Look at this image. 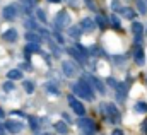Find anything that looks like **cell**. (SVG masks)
<instances>
[{
    "mask_svg": "<svg viewBox=\"0 0 147 135\" xmlns=\"http://www.w3.org/2000/svg\"><path fill=\"white\" fill-rule=\"evenodd\" d=\"M146 29H147V26H146Z\"/></svg>",
    "mask_w": 147,
    "mask_h": 135,
    "instance_id": "cell-39",
    "label": "cell"
},
{
    "mask_svg": "<svg viewBox=\"0 0 147 135\" xmlns=\"http://www.w3.org/2000/svg\"><path fill=\"white\" fill-rule=\"evenodd\" d=\"M69 33H70L72 38H79L80 33H82V28H70V29H69Z\"/></svg>",
    "mask_w": 147,
    "mask_h": 135,
    "instance_id": "cell-24",
    "label": "cell"
},
{
    "mask_svg": "<svg viewBox=\"0 0 147 135\" xmlns=\"http://www.w3.org/2000/svg\"><path fill=\"white\" fill-rule=\"evenodd\" d=\"M43 135H50V134H43Z\"/></svg>",
    "mask_w": 147,
    "mask_h": 135,
    "instance_id": "cell-38",
    "label": "cell"
},
{
    "mask_svg": "<svg viewBox=\"0 0 147 135\" xmlns=\"http://www.w3.org/2000/svg\"><path fill=\"white\" fill-rule=\"evenodd\" d=\"M2 87H3V91H14V87H16V86H14V84L10 82V79H9L7 82H3V86H2Z\"/></svg>",
    "mask_w": 147,
    "mask_h": 135,
    "instance_id": "cell-27",
    "label": "cell"
},
{
    "mask_svg": "<svg viewBox=\"0 0 147 135\" xmlns=\"http://www.w3.org/2000/svg\"><path fill=\"white\" fill-rule=\"evenodd\" d=\"M86 3H87V7H89L91 10H96V5L92 3V0H86Z\"/></svg>",
    "mask_w": 147,
    "mask_h": 135,
    "instance_id": "cell-32",
    "label": "cell"
},
{
    "mask_svg": "<svg viewBox=\"0 0 147 135\" xmlns=\"http://www.w3.org/2000/svg\"><path fill=\"white\" fill-rule=\"evenodd\" d=\"M108 84H110L111 87L115 89V86H116V80H115V79H111V77H110V79H108Z\"/></svg>",
    "mask_w": 147,
    "mask_h": 135,
    "instance_id": "cell-33",
    "label": "cell"
},
{
    "mask_svg": "<svg viewBox=\"0 0 147 135\" xmlns=\"http://www.w3.org/2000/svg\"><path fill=\"white\" fill-rule=\"evenodd\" d=\"M26 26H28V28H31V29H39V28L36 26V22H34V21H31V19H29V21H26Z\"/></svg>",
    "mask_w": 147,
    "mask_h": 135,
    "instance_id": "cell-31",
    "label": "cell"
},
{
    "mask_svg": "<svg viewBox=\"0 0 147 135\" xmlns=\"http://www.w3.org/2000/svg\"><path fill=\"white\" fill-rule=\"evenodd\" d=\"M69 24H70V16H69V12L62 10V12H58V14L55 16V26H57L58 29L67 28Z\"/></svg>",
    "mask_w": 147,
    "mask_h": 135,
    "instance_id": "cell-5",
    "label": "cell"
},
{
    "mask_svg": "<svg viewBox=\"0 0 147 135\" xmlns=\"http://www.w3.org/2000/svg\"><path fill=\"white\" fill-rule=\"evenodd\" d=\"M26 39H28V43H41V36L36 31H28L26 33Z\"/></svg>",
    "mask_w": 147,
    "mask_h": 135,
    "instance_id": "cell-14",
    "label": "cell"
},
{
    "mask_svg": "<svg viewBox=\"0 0 147 135\" xmlns=\"http://www.w3.org/2000/svg\"><path fill=\"white\" fill-rule=\"evenodd\" d=\"M29 122H31V130H38V127H39V125H38L36 118H33V116H31V118H29Z\"/></svg>",
    "mask_w": 147,
    "mask_h": 135,
    "instance_id": "cell-30",
    "label": "cell"
},
{
    "mask_svg": "<svg viewBox=\"0 0 147 135\" xmlns=\"http://www.w3.org/2000/svg\"><path fill=\"white\" fill-rule=\"evenodd\" d=\"M111 135H123V132H121L120 128H115V130L111 132Z\"/></svg>",
    "mask_w": 147,
    "mask_h": 135,
    "instance_id": "cell-34",
    "label": "cell"
},
{
    "mask_svg": "<svg viewBox=\"0 0 147 135\" xmlns=\"http://www.w3.org/2000/svg\"><path fill=\"white\" fill-rule=\"evenodd\" d=\"M137 5H139V10H140L142 14H146V12H147V5H146V2H144V0H139V2H137Z\"/></svg>",
    "mask_w": 147,
    "mask_h": 135,
    "instance_id": "cell-28",
    "label": "cell"
},
{
    "mask_svg": "<svg viewBox=\"0 0 147 135\" xmlns=\"http://www.w3.org/2000/svg\"><path fill=\"white\" fill-rule=\"evenodd\" d=\"M53 127H55V130H57L58 134H62V135L69 134V127H67V125H65L63 122H57V123H55Z\"/></svg>",
    "mask_w": 147,
    "mask_h": 135,
    "instance_id": "cell-17",
    "label": "cell"
},
{
    "mask_svg": "<svg viewBox=\"0 0 147 135\" xmlns=\"http://www.w3.org/2000/svg\"><path fill=\"white\" fill-rule=\"evenodd\" d=\"M3 116H5V113H3V109L0 108V118H3Z\"/></svg>",
    "mask_w": 147,
    "mask_h": 135,
    "instance_id": "cell-37",
    "label": "cell"
},
{
    "mask_svg": "<svg viewBox=\"0 0 147 135\" xmlns=\"http://www.w3.org/2000/svg\"><path fill=\"white\" fill-rule=\"evenodd\" d=\"M2 38H3L7 43H14V41L17 39V31H16V29H7L5 33L2 34Z\"/></svg>",
    "mask_w": 147,
    "mask_h": 135,
    "instance_id": "cell-13",
    "label": "cell"
},
{
    "mask_svg": "<svg viewBox=\"0 0 147 135\" xmlns=\"http://www.w3.org/2000/svg\"><path fill=\"white\" fill-rule=\"evenodd\" d=\"M70 89H72L74 94L79 96V98H84V99H87V101H92V99H94L92 87H91V84H89V80H87L86 77H84L82 80H79V82L72 84Z\"/></svg>",
    "mask_w": 147,
    "mask_h": 135,
    "instance_id": "cell-1",
    "label": "cell"
},
{
    "mask_svg": "<svg viewBox=\"0 0 147 135\" xmlns=\"http://www.w3.org/2000/svg\"><path fill=\"white\" fill-rule=\"evenodd\" d=\"M115 91H116V98H118V101H120V103L125 101V98H127V87H125L123 84L116 82V86H115Z\"/></svg>",
    "mask_w": 147,
    "mask_h": 135,
    "instance_id": "cell-10",
    "label": "cell"
},
{
    "mask_svg": "<svg viewBox=\"0 0 147 135\" xmlns=\"http://www.w3.org/2000/svg\"><path fill=\"white\" fill-rule=\"evenodd\" d=\"M110 22L116 28V29H118V31H121V26H120V19H118V16H115V14H113V16L110 17Z\"/></svg>",
    "mask_w": 147,
    "mask_h": 135,
    "instance_id": "cell-22",
    "label": "cell"
},
{
    "mask_svg": "<svg viewBox=\"0 0 147 135\" xmlns=\"http://www.w3.org/2000/svg\"><path fill=\"white\" fill-rule=\"evenodd\" d=\"M135 63L137 65H144L146 63V53H144V50H137L135 51Z\"/></svg>",
    "mask_w": 147,
    "mask_h": 135,
    "instance_id": "cell-16",
    "label": "cell"
},
{
    "mask_svg": "<svg viewBox=\"0 0 147 135\" xmlns=\"http://www.w3.org/2000/svg\"><path fill=\"white\" fill-rule=\"evenodd\" d=\"M77 125H79L80 132L84 135H94L96 134V123H94L91 118H80V120L77 122Z\"/></svg>",
    "mask_w": 147,
    "mask_h": 135,
    "instance_id": "cell-2",
    "label": "cell"
},
{
    "mask_svg": "<svg viewBox=\"0 0 147 135\" xmlns=\"http://www.w3.org/2000/svg\"><path fill=\"white\" fill-rule=\"evenodd\" d=\"M12 113H14V115H19V116H24V113H22V111H12Z\"/></svg>",
    "mask_w": 147,
    "mask_h": 135,
    "instance_id": "cell-35",
    "label": "cell"
},
{
    "mask_svg": "<svg viewBox=\"0 0 147 135\" xmlns=\"http://www.w3.org/2000/svg\"><path fill=\"white\" fill-rule=\"evenodd\" d=\"M7 77H9L10 80H19V79H22V72L17 70V68H12V70L7 72Z\"/></svg>",
    "mask_w": 147,
    "mask_h": 135,
    "instance_id": "cell-15",
    "label": "cell"
},
{
    "mask_svg": "<svg viewBox=\"0 0 147 135\" xmlns=\"http://www.w3.org/2000/svg\"><path fill=\"white\" fill-rule=\"evenodd\" d=\"M46 91H50V92H53V94H58V92H60V89H58V87H55L51 82H48V84H46Z\"/></svg>",
    "mask_w": 147,
    "mask_h": 135,
    "instance_id": "cell-26",
    "label": "cell"
},
{
    "mask_svg": "<svg viewBox=\"0 0 147 135\" xmlns=\"http://www.w3.org/2000/svg\"><path fill=\"white\" fill-rule=\"evenodd\" d=\"M134 109H135V113H147V104L142 101H139V103H135Z\"/></svg>",
    "mask_w": 147,
    "mask_h": 135,
    "instance_id": "cell-20",
    "label": "cell"
},
{
    "mask_svg": "<svg viewBox=\"0 0 147 135\" xmlns=\"http://www.w3.org/2000/svg\"><path fill=\"white\" fill-rule=\"evenodd\" d=\"M84 77H86V79L91 82V86H94V87H96V89H98L101 94H105V92H106V89H105V84H103L99 79H96V77H94V75H91V74H86Z\"/></svg>",
    "mask_w": 147,
    "mask_h": 135,
    "instance_id": "cell-8",
    "label": "cell"
},
{
    "mask_svg": "<svg viewBox=\"0 0 147 135\" xmlns=\"http://www.w3.org/2000/svg\"><path fill=\"white\" fill-rule=\"evenodd\" d=\"M36 16H38V19H39L41 22H46V16H45V12H43L41 9H38L36 10Z\"/></svg>",
    "mask_w": 147,
    "mask_h": 135,
    "instance_id": "cell-29",
    "label": "cell"
},
{
    "mask_svg": "<svg viewBox=\"0 0 147 135\" xmlns=\"http://www.w3.org/2000/svg\"><path fill=\"white\" fill-rule=\"evenodd\" d=\"M26 51H33V53H38L39 51V43H29L26 46Z\"/></svg>",
    "mask_w": 147,
    "mask_h": 135,
    "instance_id": "cell-23",
    "label": "cell"
},
{
    "mask_svg": "<svg viewBox=\"0 0 147 135\" xmlns=\"http://www.w3.org/2000/svg\"><path fill=\"white\" fill-rule=\"evenodd\" d=\"M16 16H17L16 5H7V7H3V19H5V21H12Z\"/></svg>",
    "mask_w": 147,
    "mask_h": 135,
    "instance_id": "cell-9",
    "label": "cell"
},
{
    "mask_svg": "<svg viewBox=\"0 0 147 135\" xmlns=\"http://www.w3.org/2000/svg\"><path fill=\"white\" fill-rule=\"evenodd\" d=\"M80 28H82V31H87V33H91V31H94L96 29V22L92 21V19H82L80 21Z\"/></svg>",
    "mask_w": 147,
    "mask_h": 135,
    "instance_id": "cell-11",
    "label": "cell"
},
{
    "mask_svg": "<svg viewBox=\"0 0 147 135\" xmlns=\"http://www.w3.org/2000/svg\"><path fill=\"white\" fill-rule=\"evenodd\" d=\"M132 31H134V34H135V36H140V34H142V31H144L142 22H134V24H132Z\"/></svg>",
    "mask_w": 147,
    "mask_h": 135,
    "instance_id": "cell-18",
    "label": "cell"
},
{
    "mask_svg": "<svg viewBox=\"0 0 147 135\" xmlns=\"http://www.w3.org/2000/svg\"><path fill=\"white\" fill-rule=\"evenodd\" d=\"M67 51H69V55H72L79 63H84V62H86V55H84V53H80L77 46H75V48H69Z\"/></svg>",
    "mask_w": 147,
    "mask_h": 135,
    "instance_id": "cell-12",
    "label": "cell"
},
{
    "mask_svg": "<svg viewBox=\"0 0 147 135\" xmlns=\"http://www.w3.org/2000/svg\"><path fill=\"white\" fill-rule=\"evenodd\" d=\"M22 128H24V125L17 120H7L5 122V130L10 132V134H19Z\"/></svg>",
    "mask_w": 147,
    "mask_h": 135,
    "instance_id": "cell-7",
    "label": "cell"
},
{
    "mask_svg": "<svg viewBox=\"0 0 147 135\" xmlns=\"http://www.w3.org/2000/svg\"><path fill=\"white\" fill-rule=\"evenodd\" d=\"M62 70H63V75L65 77H75V75H79V65L77 63H74L72 60H65L63 63H62Z\"/></svg>",
    "mask_w": 147,
    "mask_h": 135,
    "instance_id": "cell-3",
    "label": "cell"
},
{
    "mask_svg": "<svg viewBox=\"0 0 147 135\" xmlns=\"http://www.w3.org/2000/svg\"><path fill=\"white\" fill-rule=\"evenodd\" d=\"M24 89H26V92L31 94V92L34 91V84H33L31 80H24Z\"/></svg>",
    "mask_w": 147,
    "mask_h": 135,
    "instance_id": "cell-25",
    "label": "cell"
},
{
    "mask_svg": "<svg viewBox=\"0 0 147 135\" xmlns=\"http://www.w3.org/2000/svg\"><path fill=\"white\" fill-rule=\"evenodd\" d=\"M0 135H5V128H3L2 125H0Z\"/></svg>",
    "mask_w": 147,
    "mask_h": 135,
    "instance_id": "cell-36",
    "label": "cell"
},
{
    "mask_svg": "<svg viewBox=\"0 0 147 135\" xmlns=\"http://www.w3.org/2000/svg\"><path fill=\"white\" fill-rule=\"evenodd\" d=\"M99 111H103V115H106L111 122L118 120V109H116L115 104H111V103H108V104H101V106H99Z\"/></svg>",
    "mask_w": 147,
    "mask_h": 135,
    "instance_id": "cell-4",
    "label": "cell"
},
{
    "mask_svg": "<svg viewBox=\"0 0 147 135\" xmlns=\"http://www.w3.org/2000/svg\"><path fill=\"white\" fill-rule=\"evenodd\" d=\"M120 14H123V17H127V19H134V17H135V10H134V9H127V7L121 9Z\"/></svg>",
    "mask_w": 147,
    "mask_h": 135,
    "instance_id": "cell-19",
    "label": "cell"
},
{
    "mask_svg": "<svg viewBox=\"0 0 147 135\" xmlns=\"http://www.w3.org/2000/svg\"><path fill=\"white\" fill-rule=\"evenodd\" d=\"M69 104H70V108L74 109V113L75 115H79V116H84V113H86V108H84V104L80 101H77L74 96H69Z\"/></svg>",
    "mask_w": 147,
    "mask_h": 135,
    "instance_id": "cell-6",
    "label": "cell"
},
{
    "mask_svg": "<svg viewBox=\"0 0 147 135\" xmlns=\"http://www.w3.org/2000/svg\"><path fill=\"white\" fill-rule=\"evenodd\" d=\"M96 24H98L101 29H106V24H108V22H106V19H105L103 16H96Z\"/></svg>",
    "mask_w": 147,
    "mask_h": 135,
    "instance_id": "cell-21",
    "label": "cell"
}]
</instances>
